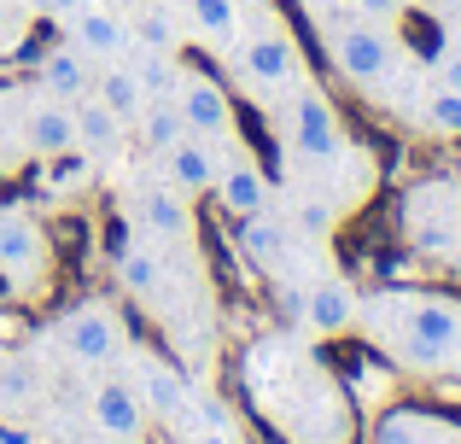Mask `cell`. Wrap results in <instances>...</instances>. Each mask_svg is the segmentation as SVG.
Listing matches in <instances>:
<instances>
[{
	"label": "cell",
	"instance_id": "cb8c5ba5",
	"mask_svg": "<svg viewBox=\"0 0 461 444\" xmlns=\"http://www.w3.org/2000/svg\"><path fill=\"white\" fill-rule=\"evenodd\" d=\"M129 35H135V47H152V53H176V47H181V23L169 18L164 6L129 12Z\"/></svg>",
	"mask_w": 461,
	"mask_h": 444
},
{
	"label": "cell",
	"instance_id": "7402d4cb",
	"mask_svg": "<svg viewBox=\"0 0 461 444\" xmlns=\"http://www.w3.org/2000/svg\"><path fill=\"white\" fill-rule=\"evenodd\" d=\"M415 123L438 140H461V88L427 82V94H420V105H415Z\"/></svg>",
	"mask_w": 461,
	"mask_h": 444
},
{
	"label": "cell",
	"instance_id": "4316f807",
	"mask_svg": "<svg viewBox=\"0 0 461 444\" xmlns=\"http://www.w3.org/2000/svg\"><path fill=\"white\" fill-rule=\"evenodd\" d=\"M432 82H450V88H461V47H444L438 65H432Z\"/></svg>",
	"mask_w": 461,
	"mask_h": 444
},
{
	"label": "cell",
	"instance_id": "8992f818",
	"mask_svg": "<svg viewBox=\"0 0 461 444\" xmlns=\"http://www.w3.org/2000/svg\"><path fill=\"white\" fill-rule=\"evenodd\" d=\"M123 211L140 222V234H147V240H158V246H181V251H193V240H199L193 199L181 194V187H169L164 176H158V182H140L135 194H123Z\"/></svg>",
	"mask_w": 461,
	"mask_h": 444
},
{
	"label": "cell",
	"instance_id": "d4e9b609",
	"mask_svg": "<svg viewBox=\"0 0 461 444\" xmlns=\"http://www.w3.org/2000/svg\"><path fill=\"white\" fill-rule=\"evenodd\" d=\"M41 164H47V187H53V194H70V187L94 182V152H82V147L59 152V159H41Z\"/></svg>",
	"mask_w": 461,
	"mask_h": 444
},
{
	"label": "cell",
	"instance_id": "ac0fdd59",
	"mask_svg": "<svg viewBox=\"0 0 461 444\" xmlns=\"http://www.w3.org/2000/svg\"><path fill=\"white\" fill-rule=\"evenodd\" d=\"M304 328L315 333V340H339V333L357 322V293H350L345 281H321V286H310L304 293Z\"/></svg>",
	"mask_w": 461,
	"mask_h": 444
},
{
	"label": "cell",
	"instance_id": "f546056e",
	"mask_svg": "<svg viewBox=\"0 0 461 444\" xmlns=\"http://www.w3.org/2000/svg\"><path fill=\"white\" fill-rule=\"evenodd\" d=\"M444 30H450V47H461V6H450V23H444Z\"/></svg>",
	"mask_w": 461,
	"mask_h": 444
},
{
	"label": "cell",
	"instance_id": "44dd1931",
	"mask_svg": "<svg viewBox=\"0 0 461 444\" xmlns=\"http://www.w3.org/2000/svg\"><path fill=\"white\" fill-rule=\"evenodd\" d=\"M286 246H293V234H286V222L275 217V211H263V217H246V222H240V251H246L258 269H275V263L286 258Z\"/></svg>",
	"mask_w": 461,
	"mask_h": 444
},
{
	"label": "cell",
	"instance_id": "d6a6232c",
	"mask_svg": "<svg viewBox=\"0 0 461 444\" xmlns=\"http://www.w3.org/2000/svg\"><path fill=\"white\" fill-rule=\"evenodd\" d=\"M0 18H6V12H0Z\"/></svg>",
	"mask_w": 461,
	"mask_h": 444
},
{
	"label": "cell",
	"instance_id": "277c9868",
	"mask_svg": "<svg viewBox=\"0 0 461 444\" xmlns=\"http://www.w3.org/2000/svg\"><path fill=\"white\" fill-rule=\"evenodd\" d=\"M281 140L298 164H315V159H333L345 147V123H339V105L327 100L321 88L298 82L293 94H281Z\"/></svg>",
	"mask_w": 461,
	"mask_h": 444
},
{
	"label": "cell",
	"instance_id": "6da1fadb",
	"mask_svg": "<svg viewBox=\"0 0 461 444\" xmlns=\"http://www.w3.org/2000/svg\"><path fill=\"white\" fill-rule=\"evenodd\" d=\"M368 328L385 345V357L415 375L461 368V304L438 293H380Z\"/></svg>",
	"mask_w": 461,
	"mask_h": 444
},
{
	"label": "cell",
	"instance_id": "1f68e13d",
	"mask_svg": "<svg viewBox=\"0 0 461 444\" xmlns=\"http://www.w3.org/2000/svg\"><path fill=\"white\" fill-rule=\"evenodd\" d=\"M123 444H147V439H123Z\"/></svg>",
	"mask_w": 461,
	"mask_h": 444
},
{
	"label": "cell",
	"instance_id": "4fadbf2b",
	"mask_svg": "<svg viewBox=\"0 0 461 444\" xmlns=\"http://www.w3.org/2000/svg\"><path fill=\"white\" fill-rule=\"evenodd\" d=\"M47 269V234L23 211H0V275L12 286H30Z\"/></svg>",
	"mask_w": 461,
	"mask_h": 444
},
{
	"label": "cell",
	"instance_id": "30bf717a",
	"mask_svg": "<svg viewBox=\"0 0 461 444\" xmlns=\"http://www.w3.org/2000/svg\"><path fill=\"white\" fill-rule=\"evenodd\" d=\"M65 23V41L77 47V53H88L94 65H112V59H129V47H135V35H129V18L112 6H100V0H88V6H77Z\"/></svg>",
	"mask_w": 461,
	"mask_h": 444
},
{
	"label": "cell",
	"instance_id": "4dcf8cb0",
	"mask_svg": "<svg viewBox=\"0 0 461 444\" xmlns=\"http://www.w3.org/2000/svg\"><path fill=\"white\" fill-rule=\"evenodd\" d=\"M432 6H461V0H432Z\"/></svg>",
	"mask_w": 461,
	"mask_h": 444
},
{
	"label": "cell",
	"instance_id": "8fae6325",
	"mask_svg": "<svg viewBox=\"0 0 461 444\" xmlns=\"http://www.w3.org/2000/svg\"><path fill=\"white\" fill-rule=\"evenodd\" d=\"M216 164H222V147L204 140V135H176L158 152V176H164L169 187H181L187 199H199V194L216 187Z\"/></svg>",
	"mask_w": 461,
	"mask_h": 444
},
{
	"label": "cell",
	"instance_id": "5bb4252c",
	"mask_svg": "<svg viewBox=\"0 0 461 444\" xmlns=\"http://www.w3.org/2000/svg\"><path fill=\"white\" fill-rule=\"evenodd\" d=\"M112 269H117V281L129 286V298H140V304H158V298L169 293V263H164V251H158V240H123Z\"/></svg>",
	"mask_w": 461,
	"mask_h": 444
},
{
	"label": "cell",
	"instance_id": "603a6c76",
	"mask_svg": "<svg viewBox=\"0 0 461 444\" xmlns=\"http://www.w3.org/2000/svg\"><path fill=\"white\" fill-rule=\"evenodd\" d=\"M129 129L140 135V147H147L152 159H158V152H164L176 135H187V123H181V105H176V94H164V100H147V105H140V117H135Z\"/></svg>",
	"mask_w": 461,
	"mask_h": 444
},
{
	"label": "cell",
	"instance_id": "484cf974",
	"mask_svg": "<svg viewBox=\"0 0 461 444\" xmlns=\"http://www.w3.org/2000/svg\"><path fill=\"white\" fill-rule=\"evenodd\" d=\"M350 12L368 18V23H392L397 12H403V0H350Z\"/></svg>",
	"mask_w": 461,
	"mask_h": 444
},
{
	"label": "cell",
	"instance_id": "7a4b0ae2",
	"mask_svg": "<svg viewBox=\"0 0 461 444\" xmlns=\"http://www.w3.org/2000/svg\"><path fill=\"white\" fill-rule=\"evenodd\" d=\"M234 82L251 94L258 105H275L281 94H293L298 82H304V53H298V41H293V30H286L281 18H258V23H246V35L234 41Z\"/></svg>",
	"mask_w": 461,
	"mask_h": 444
},
{
	"label": "cell",
	"instance_id": "f1b7e54d",
	"mask_svg": "<svg viewBox=\"0 0 461 444\" xmlns=\"http://www.w3.org/2000/svg\"><path fill=\"white\" fill-rule=\"evenodd\" d=\"M187 444H240V433H193Z\"/></svg>",
	"mask_w": 461,
	"mask_h": 444
},
{
	"label": "cell",
	"instance_id": "2e32d148",
	"mask_svg": "<svg viewBox=\"0 0 461 444\" xmlns=\"http://www.w3.org/2000/svg\"><path fill=\"white\" fill-rule=\"evenodd\" d=\"M94 59L88 53H77L70 41H53L41 59H35V88H47V94H59V100H82V94L94 88Z\"/></svg>",
	"mask_w": 461,
	"mask_h": 444
},
{
	"label": "cell",
	"instance_id": "d6986e66",
	"mask_svg": "<svg viewBox=\"0 0 461 444\" xmlns=\"http://www.w3.org/2000/svg\"><path fill=\"white\" fill-rule=\"evenodd\" d=\"M94 100L105 105L112 117H123V123H135L140 117V105H147V88H140V77H135V65L129 59H112V65H100L94 70Z\"/></svg>",
	"mask_w": 461,
	"mask_h": 444
},
{
	"label": "cell",
	"instance_id": "52a82bcc",
	"mask_svg": "<svg viewBox=\"0 0 461 444\" xmlns=\"http://www.w3.org/2000/svg\"><path fill=\"white\" fill-rule=\"evenodd\" d=\"M176 105H181L187 135H204V140H216V147L240 140L234 100H228V88L216 77H204V70H176Z\"/></svg>",
	"mask_w": 461,
	"mask_h": 444
},
{
	"label": "cell",
	"instance_id": "3957f363",
	"mask_svg": "<svg viewBox=\"0 0 461 444\" xmlns=\"http://www.w3.org/2000/svg\"><path fill=\"white\" fill-rule=\"evenodd\" d=\"M327 59H333V70L345 82H357V88H380L385 77H392V65L403 53H397V35L385 30V23H368L350 12V23H333L327 30Z\"/></svg>",
	"mask_w": 461,
	"mask_h": 444
},
{
	"label": "cell",
	"instance_id": "5b68a950",
	"mask_svg": "<svg viewBox=\"0 0 461 444\" xmlns=\"http://www.w3.org/2000/svg\"><path fill=\"white\" fill-rule=\"evenodd\" d=\"M53 340L65 345V357L77 368H112L117 357L129 351V333H123V322H117L112 304H77V310H65L59 328H53Z\"/></svg>",
	"mask_w": 461,
	"mask_h": 444
},
{
	"label": "cell",
	"instance_id": "ba28073f",
	"mask_svg": "<svg viewBox=\"0 0 461 444\" xmlns=\"http://www.w3.org/2000/svg\"><path fill=\"white\" fill-rule=\"evenodd\" d=\"M18 129H23V152H30V159H59V152L77 147V100H59V94H47V88L23 94Z\"/></svg>",
	"mask_w": 461,
	"mask_h": 444
},
{
	"label": "cell",
	"instance_id": "9a60e30c",
	"mask_svg": "<svg viewBox=\"0 0 461 444\" xmlns=\"http://www.w3.org/2000/svg\"><path fill=\"white\" fill-rule=\"evenodd\" d=\"M135 392H140V403H147V415L164 421V427H176L181 410L193 403V386L164 363V357H140L135 363Z\"/></svg>",
	"mask_w": 461,
	"mask_h": 444
},
{
	"label": "cell",
	"instance_id": "e0dca14e",
	"mask_svg": "<svg viewBox=\"0 0 461 444\" xmlns=\"http://www.w3.org/2000/svg\"><path fill=\"white\" fill-rule=\"evenodd\" d=\"M187 30L211 53H234V41L246 35V0H187Z\"/></svg>",
	"mask_w": 461,
	"mask_h": 444
},
{
	"label": "cell",
	"instance_id": "83f0119b",
	"mask_svg": "<svg viewBox=\"0 0 461 444\" xmlns=\"http://www.w3.org/2000/svg\"><path fill=\"white\" fill-rule=\"evenodd\" d=\"M77 6H88V0H41V12H47V18H70Z\"/></svg>",
	"mask_w": 461,
	"mask_h": 444
},
{
	"label": "cell",
	"instance_id": "9c48e42d",
	"mask_svg": "<svg viewBox=\"0 0 461 444\" xmlns=\"http://www.w3.org/2000/svg\"><path fill=\"white\" fill-rule=\"evenodd\" d=\"M216 199H222L228 217H263V211H275V194H269V176L258 170V159H251L240 140H228V159L216 164Z\"/></svg>",
	"mask_w": 461,
	"mask_h": 444
},
{
	"label": "cell",
	"instance_id": "ffe728a7",
	"mask_svg": "<svg viewBox=\"0 0 461 444\" xmlns=\"http://www.w3.org/2000/svg\"><path fill=\"white\" fill-rule=\"evenodd\" d=\"M123 117H112L105 112L100 100H94V94H82L77 100V147L82 152H94V159H112L117 147H123Z\"/></svg>",
	"mask_w": 461,
	"mask_h": 444
},
{
	"label": "cell",
	"instance_id": "7c38bea8",
	"mask_svg": "<svg viewBox=\"0 0 461 444\" xmlns=\"http://www.w3.org/2000/svg\"><path fill=\"white\" fill-rule=\"evenodd\" d=\"M88 415H94V427H100L112 444L147 439V427H152V415H147V403H140L135 380H100L94 398H88Z\"/></svg>",
	"mask_w": 461,
	"mask_h": 444
}]
</instances>
